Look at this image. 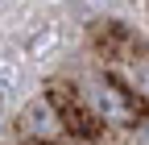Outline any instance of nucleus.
Wrapping results in <instances>:
<instances>
[{
    "label": "nucleus",
    "instance_id": "1",
    "mask_svg": "<svg viewBox=\"0 0 149 145\" xmlns=\"http://www.w3.org/2000/svg\"><path fill=\"white\" fill-rule=\"evenodd\" d=\"M87 104L95 108L104 120H128V116H133V108H128V104L120 100V91L108 87V83H91V87H87Z\"/></svg>",
    "mask_w": 149,
    "mask_h": 145
},
{
    "label": "nucleus",
    "instance_id": "2",
    "mask_svg": "<svg viewBox=\"0 0 149 145\" xmlns=\"http://www.w3.org/2000/svg\"><path fill=\"white\" fill-rule=\"evenodd\" d=\"M21 124H25L29 137H54V133H58V112H54L50 100H33V104L25 108Z\"/></svg>",
    "mask_w": 149,
    "mask_h": 145
},
{
    "label": "nucleus",
    "instance_id": "3",
    "mask_svg": "<svg viewBox=\"0 0 149 145\" xmlns=\"http://www.w3.org/2000/svg\"><path fill=\"white\" fill-rule=\"evenodd\" d=\"M13 83H17V66H13V62H0V91L13 87Z\"/></svg>",
    "mask_w": 149,
    "mask_h": 145
},
{
    "label": "nucleus",
    "instance_id": "4",
    "mask_svg": "<svg viewBox=\"0 0 149 145\" xmlns=\"http://www.w3.org/2000/svg\"><path fill=\"white\" fill-rule=\"evenodd\" d=\"M137 145H149V124H145L141 133H137Z\"/></svg>",
    "mask_w": 149,
    "mask_h": 145
},
{
    "label": "nucleus",
    "instance_id": "5",
    "mask_svg": "<svg viewBox=\"0 0 149 145\" xmlns=\"http://www.w3.org/2000/svg\"><path fill=\"white\" fill-rule=\"evenodd\" d=\"M0 4H4V0H0Z\"/></svg>",
    "mask_w": 149,
    "mask_h": 145
}]
</instances>
